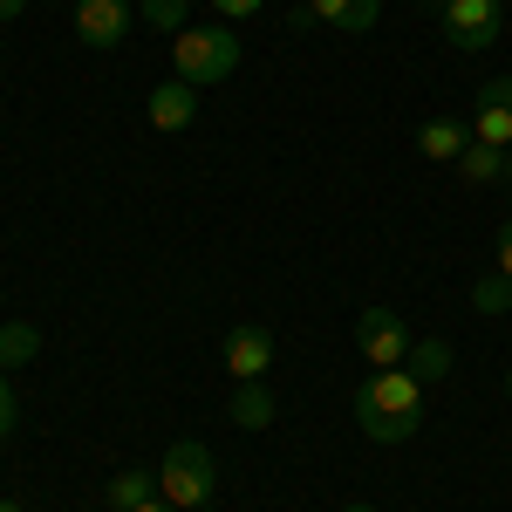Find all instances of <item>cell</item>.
I'll use <instances>...</instances> for the list:
<instances>
[{
    "label": "cell",
    "instance_id": "cell-1",
    "mask_svg": "<svg viewBox=\"0 0 512 512\" xmlns=\"http://www.w3.org/2000/svg\"><path fill=\"white\" fill-rule=\"evenodd\" d=\"M355 424L369 444H403V437H417L424 424V383L410 376V369H376L362 390H355Z\"/></svg>",
    "mask_w": 512,
    "mask_h": 512
},
{
    "label": "cell",
    "instance_id": "cell-2",
    "mask_svg": "<svg viewBox=\"0 0 512 512\" xmlns=\"http://www.w3.org/2000/svg\"><path fill=\"white\" fill-rule=\"evenodd\" d=\"M212 492H219L212 451H205L198 437H178V444L164 451V465H158V499H164V506H178V512H198Z\"/></svg>",
    "mask_w": 512,
    "mask_h": 512
},
{
    "label": "cell",
    "instance_id": "cell-3",
    "mask_svg": "<svg viewBox=\"0 0 512 512\" xmlns=\"http://www.w3.org/2000/svg\"><path fill=\"white\" fill-rule=\"evenodd\" d=\"M171 62H178V82L212 89L239 69V35L233 28H185V35H171Z\"/></svg>",
    "mask_w": 512,
    "mask_h": 512
},
{
    "label": "cell",
    "instance_id": "cell-4",
    "mask_svg": "<svg viewBox=\"0 0 512 512\" xmlns=\"http://www.w3.org/2000/svg\"><path fill=\"white\" fill-rule=\"evenodd\" d=\"M355 349H362L369 369H403L417 342H410V328H403L396 308H362V315H355Z\"/></svg>",
    "mask_w": 512,
    "mask_h": 512
},
{
    "label": "cell",
    "instance_id": "cell-5",
    "mask_svg": "<svg viewBox=\"0 0 512 512\" xmlns=\"http://www.w3.org/2000/svg\"><path fill=\"white\" fill-rule=\"evenodd\" d=\"M444 35L465 55H485L492 41L506 35V7L499 0H444Z\"/></svg>",
    "mask_w": 512,
    "mask_h": 512
},
{
    "label": "cell",
    "instance_id": "cell-6",
    "mask_svg": "<svg viewBox=\"0 0 512 512\" xmlns=\"http://www.w3.org/2000/svg\"><path fill=\"white\" fill-rule=\"evenodd\" d=\"M226 369H233V383H267V369H274V328H260V321L226 328Z\"/></svg>",
    "mask_w": 512,
    "mask_h": 512
},
{
    "label": "cell",
    "instance_id": "cell-7",
    "mask_svg": "<svg viewBox=\"0 0 512 512\" xmlns=\"http://www.w3.org/2000/svg\"><path fill=\"white\" fill-rule=\"evenodd\" d=\"M130 0H76V35L89 48H123L130 41Z\"/></svg>",
    "mask_w": 512,
    "mask_h": 512
},
{
    "label": "cell",
    "instance_id": "cell-8",
    "mask_svg": "<svg viewBox=\"0 0 512 512\" xmlns=\"http://www.w3.org/2000/svg\"><path fill=\"white\" fill-rule=\"evenodd\" d=\"M376 14H383V0H308V21L335 28V35H369Z\"/></svg>",
    "mask_w": 512,
    "mask_h": 512
},
{
    "label": "cell",
    "instance_id": "cell-9",
    "mask_svg": "<svg viewBox=\"0 0 512 512\" xmlns=\"http://www.w3.org/2000/svg\"><path fill=\"white\" fill-rule=\"evenodd\" d=\"M465 144H472V117H424V130H417V151L431 164H451Z\"/></svg>",
    "mask_w": 512,
    "mask_h": 512
},
{
    "label": "cell",
    "instance_id": "cell-10",
    "mask_svg": "<svg viewBox=\"0 0 512 512\" xmlns=\"http://www.w3.org/2000/svg\"><path fill=\"white\" fill-rule=\"evenodd\" d=\"M144 110H151V123H158V130H185V123L198 117V96H192V82H158V89H151V103H144Z\"/></svg>",
    "mask_w": 512,
    "mask_h": 512
},
{
    "label": "cell",
    "instance_id": "cell-11",
    "mask_svg": "<svg viewBox=\"0 0 512 512\" xmlns=\"http://www.w3.org/2000/svg\"><path fill=\"white\" fill-rule=\"evenodd\" d=\"M472 137H478V144H499V151H512V103H492V96H478Z\"/></svg>",
    "mask_w": 512,
    "mask_h": 512
},
{
    "label": "cell",
    "instance_id": "cell-12",
    "mask_svg": "<svg viewBox=\"0 0 512 512\" xmlns=\"http://www.w3.org/2000/svg\"><path fill=\"white\" fill-rule=\"evenodd\" d=\"M233 424L239 431H267V424H274V396H267V383H239L233 390Z\"/></svg>",
    "mask_w": 512,
    "mask_h": 512
},
{
    "label": "cell",
    "instance_id": "cell-13",
    "mask_svg": "<svg viewBox=\"0 0 512 512\" xmlns=\"http://www.w3.org/2000/svg\"><path fill=\"white\" fill-rule=\"evenodd\" d=\"M458 171H465V178H472V185H499V178H506V151H499V144H465V151H458Z\"/></svg>",
    "mask_w": 512,
    "mask_h": 512
},
{
    "label": "cell",
    "instance_id": "cell-14",
    "mask_svg": "<svg viewBox=\"0 0 512 512\" xmlns=\"http://www.w3.org/2000/svg\"><path fill=\"white\" fill-rule=\"evenodd\" d=\"M144 499H158V472H137V465H130V472L110 478V506H117V512L144 506Z\"/></svg>",
    "mask_w": 512,
    "mask_h": 512
},
{
    "label": "cell",
    "instance_id": "cell-15",
    "mask_svg": "<svg viewBox=\"0 0 512 512\" xmlns=\"http://www.w3.org/2000/svg\"><path fill=\"white\" fill-rule=\"evenodd\" d=\"M35 355H41V335L28 321H7V328H0V369H21V362H35Z\"/></svg>",
    "mask_w": 512,
    "mask_h": 512
},
{
    "label": "cell",
    "instance_id": "cell-16",
    "mask_svg": "<svg viewBox=\"0 0 512 512\" xmlns=\"http://www.w3.org/2000/svg\"><path fill=\"white\" fill-rule=\"evenodd\" d=\"M403 369H410V376H417V383H437V376H444V369H451V349H444V342H417V349H410V362H403Z\"/></svg>",
    "mask_w": 512,
    "mask_h": 512
},
{
    "label": "cell",
    "instance_id": "cell-17",
    "mask_svg": "<svg viewBox=\"0 0 512 512\" xmlns=\"http://www.w3.org/2000/svg\"><path fill=\"white\" fill-rule=\"evenodd\" d=\"M144 21L164 35H185V0H144Z\"/></svg>",
    "mask_w": 512,
    "mask_h": 512
},
{
    "label": "cell",
    "instance_id": "cell-18",
    "mask_svg": "<svg viewBox=\"0 0 512 512\" xmlns=\"http://www.w3.org/2000/svg\"><path fill=\"white\" fill-rule=\"evenodd\" d=\"M472 301L485 308V315H492V308H506V301H512V280H506V274H499V280H478V294H472Z\"/></svg>",
    "mask_w": 512,
    "mask_h": 512
},
{
    "label": "cell",
    "instance_id": "cell-19",
    "mask_svg": "<svg viewBox=\"0 0 512 512\" xmlns=\"http://www.w3.org/2000/svg\"><path fill=\"white\" fill-rule=\"evenodd\" d=\"M21 424V403H14V390H7V369H0V437Z\"/></svg>",
    "mask_w": 512,
    "mask_h": 512
},
{
    "label": "cell",
    "instance_id": "cell-20",
    "mask_svg": "<svg viewBox=\"0 0 512 512\" xmlns=\"http://www.w3.org/2000/svg\"><path fill=\"white\" fill-rule=\"evenodd\" d=\"M212 7H219V14H226V21H246V14H260V7H267V0H212Z\"/></svg>",
    "mask_w": 512,
    "mask_h": 512
},
{
    "label": "cell",
    "instance_id": "cell-21",
    "mask_svg": "<svg viewBox=\"0 0 512 512\" xmlns=\"http://www.w3.org/2000/svg\"><path fill=\"white\" fill-rule=\"evenodd\" d=\"M499 274L512 280V219H506V226H499Z\"/></svg>",
    "mask_w": 512,
    "mask_h": 512
},
{
    "label": "cell",
    "instance_id": "cell-22",
    "mask_svg": "<svg viewBox=\"0 0 512 512\" xmlns=\"http://www.w3.org/2000/svg\"><path fill=\"white\" fill-rule=\"evenodd\" d=\"M478 96H492V103H512V76H492L485 89H478Z\"/></svg>",
    "mask_w": 512,
    "mask_h": 512
},
{
    "label": "cell",
    "instance_id": "cell-23",
    "mask_svg": "<svg viewBox=\"0 0 512 512\" xmlns=\"http://www.w3.org/2000/svg\"><path fill=\"white\" fill-rule=\"evenodd\" d=\"M21 7H28V0H0V21H21Z\"/></svg>",
    "mask_w": 512,
    "mask_h": 512
},
{
    "label": "cell",
    "instance_id": "cell-24",
    "mask_svg": "<svg viewBox=\"0 0 512 512\" xmlns=\"http://www.w3.org/2000/svg\"><path fill=\"white\" fill-rule=\"evenodd\" d=\"M130 512H178V506H164V499H144V506H130Z\"/></svg>",
    "mask_w": 512,
    "mask_h": 512
},
{
    "label": "cell",
    "instance_id": "cell-25",
    "mask_svg": "<svg viewBox=\"0 0 512 512\" xmlns=\"http://www.w3.org/2000/svg\"><path fill=\"white\" fill-rule=\"evenodd\" d=\"M0 512H21V499H0Z\"/></svg>",
    "mask_w": 512,
    "mask_h": 512
},
{
    "label": "cell",
    "instance_id": "cell-26",
    "mask_svg": "<svg viewBox=\"0 0 512 512\" xmlns=\"http://www.w3.org/2000/svg\"><path fill=\"white\" fill-rule=\"evenodd\" d=\"M506 185H512V151H506Z\"/></svg>",
    "mask_w": 512,
    "mask_h": 512
},
{
    "label": "cell",
    "instance_id": "cell-27",
    "mask_svg": "<svg viewBox=\"0 0 512 512\" xmlns=\"http://www.w3.org/2000/svg\"><path fill=\"white\" fill-rule=\"evenodd\" d=\"M342 512H376V506H342Z\"/></svg>",
    "mask_w": 512,
    "mask_h": 512
},
{
    "label": "cell",
    "instance_id": "cell-28",
    "mask_svg": "<svg viewBox=\"0 0 512 512\" xmlns=\"http://www.w3.org/2000/svg\"><path fill=\"white\" fill-rule=\"evenodd\" d=\"M506 396H512V369H506Z\"/></svg>",
    "mask_w": 512,
    "mask_h": 512
},
{
    "label": "cell",
    "instance_id": "cell-29",
    "mask_svg": "<svg viewBox=\"0 0 512 512\" xmlns=\"http://www.w3.org/2000/svg\"><path fill=\"white\" fill-rule=\"evenodd\" d=\"M437 7H444V0H437Z\"/></svg>",
    "mask_w": 512,
    "mask_h": 512
}]
</instances>
